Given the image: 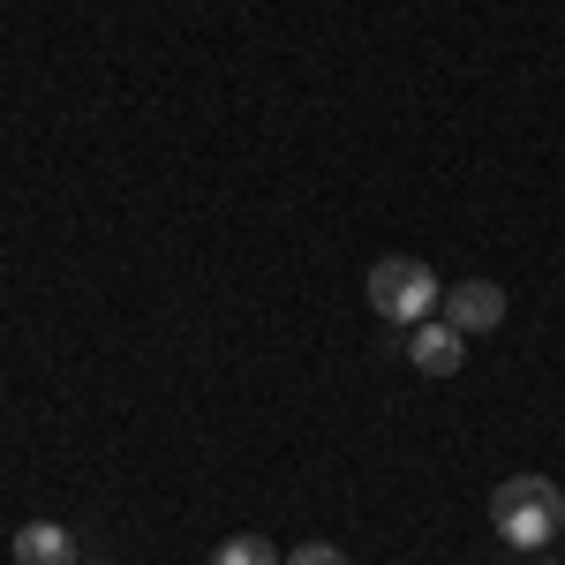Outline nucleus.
I'll return each instance as SVG.
<instances>
[{
	"mask_svg": "<svg viewBox=\"0 0 565 565\" xmlns=\"http://www.w3.org/2000/svg\"><path fill=\"white\" fill-rule=\"evenodd\" d=\"M287 565H354V558L340 551V543H302V551H295Z\"/></svg>",
	"mask_w": 565,
	"mask_h": 565,
	"instance_id": "nucleus-7",
	"label": "nucleus"
},
{
	"mask_svg": "<svg viewBox=\"0 0 565 565\" xmlns=\"http://www.w3.org/2000/svg\"><path fill=\"white\" fill-rule=\"evenodd\" d=\"M535 565H558V558H543V551H535Z\"/></svg>",
	"mask_w": 565,
	"mask_h": 565,
	"instance_id": "nucleus-8",
	"label": "nucleus"
},
{
	"mask_svg": "<svg viewBox=\"0 0 565 565\" xmlns=\"http://www.w3.org/2000/svg\"><path fill=\"white\" fill-rule=\"evenodd\" d=\"M8 558L15 565H76V535L61 521H23L15 543H8Z\"/></svg>",
	"mask_w": 565,
	"mask_h": 565,
	"instance_id": "nucleus-5",
	"label": "nucleus"
},
{
	"mask_svg": "<svg viewBox=\"0 0 565 565\" xmlns=\"http://www.w3.org/2000/svg\"><path fill=\"white\" fill-rule=\"evenodd\" d=\"M445 324H460L468 340H476V332H498V324H505V287H498V279H460V287H445Z\"/></svg>",
	"mask_w": 565,
	"mask_h": 565,
	"instance_id": "nucleus-3",
	"label": "nucleus"
},
{
	"mask_svg": "<svg viewBox=\"0 0 565 565\" xmlns=\"http://www.w3.org/2000/svg\"><path fill=\"white\" fill-rule=\"evenodd\" d=\"M445 302V279H437L423 257H377L370 264V309L385 324H423Z\"/></svg>",
	"mask_w": 565,
	"mask_h": 565,
	"instance_id": "nucleus-2",
	"label": "nucleus"
},
{
	"mask_svg": "<svg viewBox=\"0 0 565 565\" xmlns=\"http://www.w3.org/2000/svg\"><path fill=\"white\" fill-rule=\"evenodd\" d=\"M407 362H415L423 377H452V370L468 362V332H460V324H445V317H423V324H415V340H407Z\"/></svg>",
	"mask_w": 565,
	"mask_h": 565,
	"instance_id": "nucleus-4",
	"label": "nucleus"
},
{
	"mask_svg": "<svg viewBox=\"0 0 565 565\" xmlns=\"http://www.w3.org/2000/svg\"><path fill=\"white\" fill-rule=\"evenodd\" d=\"M490 527H498V543L505 551H551L565 535V490L551 476H505L490 490Z\"/></svg>",
	"mask_w": 565,
	"mask_h": 565,
	"instance_id": "nucleus-1",
	"label": "nucleus"
},
{
	"mask_svg": "<svg viewBox=\"0 0 565 565\" xmlns=\"http://www.w3.org/2000/svg\"><path fill=\"white\" fill-rule=\"evenodd\" d=\"M212 565H287V558H279L264 535H226V543L212 551Z\"/></svg>",
	"mask_w": 565,
	"mask_h": 565,
	"instance_id": "nucleus-6",
	"label": "nucleus"
}]
</instances>
